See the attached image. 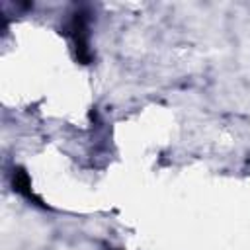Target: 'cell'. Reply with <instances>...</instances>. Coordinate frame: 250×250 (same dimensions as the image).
Instances as JSON below:
<instances>
[{"label":"cell","instance_id":"cell-2","mask_svg":"<svg viewBox=\"0 0 250 250\" xmlns=\"http://www.w3.org/2000/svg\"><path fill=\"white\" fill-rule=\"evenodd\" d=\"M12 188H14V191L21 193L23 197H27V199H33V201L41 203V201H39V197H35V195H33L29 176H27V172H25L23 168H14V174H12Z\"/></svg>","mask_w":250,"mask_h":250},{"label":"cell","instance_id":"cell-1","mask_svg":"<svg viewBox=\"0 0 250 250\" xmlns=\"http://www.w3.org/2000/svg\"><path fill=\"white\" fill-rule=\"evenodd\" d=\"M70 29V37L74 43V51H76V59L82 64H88L92 59L90 47H88V25H86V18L84 14H76L68 25Z\"/></svg>","mask_w":250,"mask_h":250}]
</instances>
